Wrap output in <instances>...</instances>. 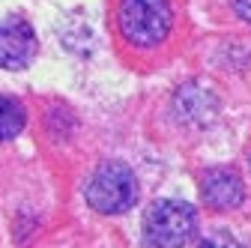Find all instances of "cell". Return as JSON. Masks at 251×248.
Wrapping results in <instances>:
<instances>
[{
  "mask_svg": "<svg viewBox=\"0 0 251 248\" xmlns=\"http://www.w3.org/2000/svg\"><path fill=\"white\" fill-rule=\"evenodd\" d=\"M24 123H27L24 105L12 96H0V144L18 138L24 132Z\"/></svg>",
  "mask_w": 251,
  "mask_h": 248,
  "instance_id": "7",
  "label": "cell"
},
{
  "mask_svg": "<svg viewBox=\"0 0 251 248\" xmlns=\"http://www.w3.org/2000/svg\"><path fill=\"white\" fill-rule=\"evenodd\" d=\"M39 54V39L24 18H3L0 21V69H27Z\"/></svg>",
  "mask_w": 251,
  "mask_h": 248,
  "instance_id": "4",
  "label": "cell"
},
{
  "mask_svg": "<svg viewBox=\"0 0 251 248\" xmlns=\"http://www.w3.org/2000/svg\"><path fill=\"white\" fill-rule=\"evenodd\" d=\"M233 9L239 12V18H245L251 24V0H233Z\"/></svg>",
  "mask_w": 251,
  "mask_h": 248,
  "instance_id": "9",
  "label": "cell"
},
{
  "mask_svg": "<svg viewBox=\"0 0 251 248\" xmlns=\"http://www.w3.org/2000/svg\"><path fill=\"white\" fill-rule=\"evenodd\" d=\"M198 248H242V242L227 230H212L198 242Z\"/></svg>",
  "mask_w": 251,
  "mask_h": 248,
  "instance_id": "8",
  "label": "cell"
},
{
  "mask_svg": "<svg viewBox=\"0 0 251 248\" xmlns=\"http://www.w3.org/2000/svg\"><path fill=\"white\" fill-rule=\"evenodd\" d=\"M174 111L182 123H192V126H206L215 120L218 114V99L209 93V87L201 84H185L176 90L174 96Z\"/></svg>",
  "mask_w": 251,
  "mask_h": 248,
  "instance_id": "6",
  "label": "cell"
},
{
  "mask_svg": "<svg viewBox=\"0 0 251 248\" xmlns=\"http://www.w3.org/2000/svg\"><path fill=\"white\" fill-rule=\"evenodd\" d=\"M117 21L126 42L138 48H155L171 33L174 12L168 0H123Z\"/></svg>",
  "mask_w": 251,
  "mask_h": 248,
  "instance_id": "2",
  "label": "cell"
},
{
  "mask_svg": "<svg viewBox=\"0 0 251 248\" xmlns=\"http://www.w3.org/2000/svg\"><path fill=\"white\" fill-rule=\"evenodd\" d=\"M248 165H251V159H248Z\"/></svg>",
  "mask_w": 251,
  "mask_h": 248,
  "instance_id": "10",
  "label": "cell"
},
{
  "mask_svg": "<svg viewBox=\"0 0 251 248\" xmlns=\"http://www.w3.org/2000/svg\"><path fill=\"white\" fill-rule=\"evenodd\" d=\"M87 203L102 212V215H120L126 209H132L138 200V179L135 171L123 162H105L93 171L87 179Z\"/></svg>",
  "mask_w": 251,
  "mask_h": 248,
  "instance_id": "1",
  "label": "cell"
},
{
  "mask_svg": "<svg viewBox=\"0 0 251 248\" xmlns=\"http://www.w3.org/2000/svg\"><path fill=\"white\" fill-rule=\"evenodd\" d=\"M198 215L182 200H155L144 212V236L152 248H182L195 236Z\"/></svg>",
  "mask_w": 251,
  "mask_h": 248,
  "instance_id": "3",
  "label": "cell"
},
{
  "mask_svg": "<svg viewBox=\"0 0 251 248\" xmlns=\"http://www.w3.org/2000/svg\"><path fill=\"white\" fill-rule=\"evenodd\" d=\"M201 195H203L206 206H212L218 212H227V209H236L245 200V185H242L236 171L212 168L201 179Z\"/></svg>",
  "mask_w": 251,
  "mask_h": 248,
  "instance_id": "5",
  "label": "cell"
}]
</instances>
